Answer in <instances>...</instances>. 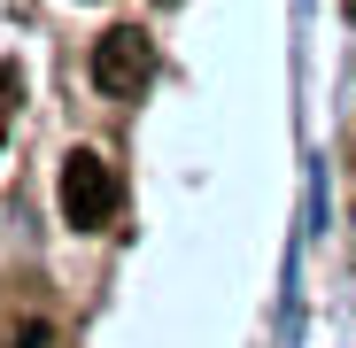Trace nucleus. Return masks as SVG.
<instances>
[{"mask_svg":"<svg viewBox=\"0 0 356 348\" xmlns=\"http://www.w3.org/2000/svg\"><path fill=\"white\" fill-rule=\"evenodd\" d=\"M54 201H63V217H70L78 232H101V224H116V209H124V179H116L108 155L70 147V155H63V186H54Z\"/></svg>","mask_w":356,"mask_h":348,"instance_id":"nucleus-1","label":"nucleus"},{"mask_svg":"<svg viewBox=\"0 0 356 348\" xmlns=\"http://www.w3.org/2000/svg\"><path fill=\"white\" fill-rule=\"evenodd\" d=\"M147 78H155V47H147L132 24H116V31L93 39V85H101V93H140Z\"/></svg>","mask_w":356,"mask_h":348,"instance_id":"nucleus-2","label":"nucleus"},{"mask_svg":"<svg viewBox=\"0 0 356 348\" xmlns=\"http://www.w3.org/2000/svg\"><path fill=\"white\" fill-rule=\"evenodd\" d=\"M0 101H8V108L24 101V70H16V63H0Z\"/></svg>","mask_w":356,"mask_h":348,"instance_id":"nucleus-3","label":"nucleus"},{"mask_svg":"<svg viewBox=\"0 0 356 348\" xmlns=\"http://www.w3.org/2000/svg\"><path fill=\"white\" fill-rule=\"evenodd\" d=\"M341 8H348V24H356V0H341Z\"/></svg>","mask_w":356,"mask_h":348,"instance_id":"nucleus-4","label":"nucleus"}]
</instances>
